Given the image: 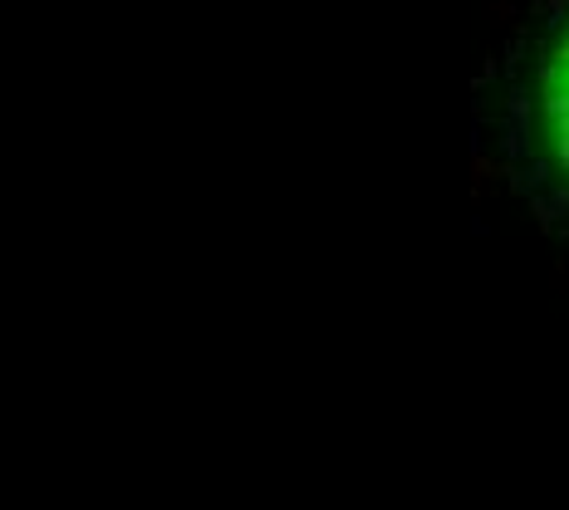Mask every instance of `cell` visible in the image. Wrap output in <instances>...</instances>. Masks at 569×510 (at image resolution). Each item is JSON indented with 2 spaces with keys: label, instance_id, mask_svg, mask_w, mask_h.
Here are the masks:
<instances>
[{
  "label": "cell",
  "instance_id": "cell-1",
  "mask_svg": "<svg viewBox=\"0 0 569 510\" xmlns=\"http://www.w3.org/2000/svg\"><path fill=\"white\" fill-rule=\"evenodd\" d=\"M477 142L501 192L569 246V0H520L477 84Z\"/></svg>",
  "mask_w": 569,
  "mask_h": 510
}]
</instances>
